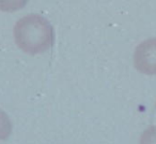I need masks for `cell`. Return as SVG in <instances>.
Segmentation results:
<instances>
[{
  "mask_svg": "<svg viewBox=\"0 0 156 144\" xmlns=\"http://www.w3.org/2000/svg\"><path fill=\"white\" fill-rule=\"evenodd\" d=\"M135 67L147 75H156V38L145 40L137 46L134 55Z\"/></svg>",
  "mask_w": 156,
  "mask_h": 144,
  "instance_id": "cell-2",
  "label": "cell"
},
{
  "mask_svg": "<svg viewBox=\"0 0 156 144\" xmlns=\"http://www.w3.org/2000/svg\"><path fill=\"white\" fill-rule=\"evenodd\" d=\"M14 38L17 46L24 52L40 54L52 46L54 29L46 18L37 14H29L16 23Z\"/></svg>",
  "mask_w": 156,
  "mask_h": 144,
  "instance_id": "cell-1",
  "label": "cell"
},
{
  "mask_svg": "<svg viewBox=\"0 0 156 144\" xmlns=\"http://www.w3.org/2000/svg\"><path fill=\"white\" fill-rule=\"evenodd\" d=\"M140 144H156V126H151L143 131Z\"/></svg>",
  "mask_w": 156,
  "mask_h": 144,
  "instance_id": "cell-4",
  "label": "cell"
},
{
  "mask_svg": "<svg viewBox=\"0 0 156 144\" xmlns=\"http://www.w3.org/2000/svg\"><path fill=\"white\" fill-rule=\"evenodd\" d=\"M12 131V125L8 115L0 110V140H5L9 138Z\"/></svg>",
  "mask_w": 156,
  "mask_h": 144,
  "instance_id": "cell-3",
  "label": "cell"
}]
</instances>
